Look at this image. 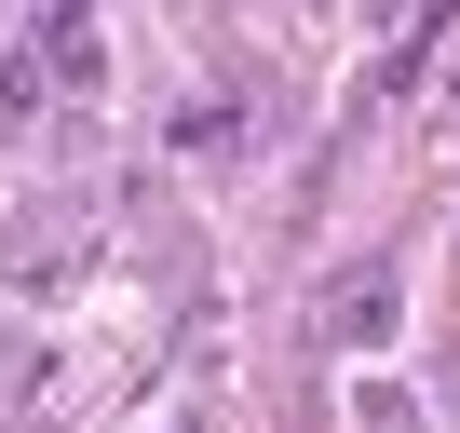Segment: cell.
<instances>
[{
  "label": "cell",
  "mask_w": 460,
  "mask_h": 433,
  "mask_svg": "<svg viewBox=\"0 0 460 433\" xmlns=\"http://www.w3.org/2000/svg\"><path fill=\"white\" fill-rule=\"evenodd\" d=\"M95 258V231H82V203H28V244L0 258V285L14 298H68V271Z\"/></svg>",
  "instance_id": "6da1fadb"
},
{
  "label": "cell",
  "mask_w": 460,
  "mask_h": 433,
  "mask_svg": "<svg viewBox=\"0 0 460 433\" xmlns=\"http://www.w3.org/2000/svg\"><path fill=\"white\" fill-rule=\"evenodd\" d=\"M41 55H55V68H68V82H82V68H95V28H82V14H68V0H41Z\"/></svg>",
  "instance_id": "3957f363"
},
{
  "label": "cell",
  "mask_w": 460,
  "mask_h": 433,
  "mask_svg": "<svg viewBox=\"0 0 460 433\" xmlns=\"http://www.w3.org/2000/svg\"><path fill=\"white\" fill-rule=\"evenodd\" d=\"M393 312H406L393 258H352V271L325 285V339H339V352H379V339H393Z\"/></svg>",
  "instance_id": "7a4b0ae2"
}]
</instances>
